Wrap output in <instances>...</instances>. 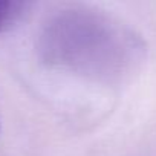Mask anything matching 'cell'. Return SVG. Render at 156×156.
Returning a JSON list of instances; mask_svg holds the SVG:
<instances>
[{
    "instance_id": "cell-1",
    "label": "cell",
    "mask_w": 156,
    "mask_h": 156,
    "mask_svg": "<svg viewBox=\"0 0 156 156\" xmlns=\"http://www.w3.org/2000/svg\"><path fill=\"white\" fill-rule=\"evenodd\" d=\"M23 9V3L17 0H0V32L11 25Z\"/></svg>"
}]
</instances>
